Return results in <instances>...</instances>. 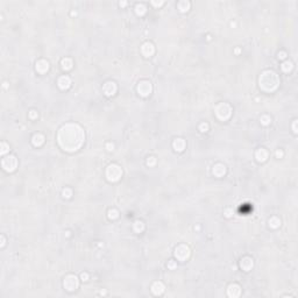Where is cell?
I'll use <instances>...</instances> for the list:
<instances>
[{"label":"cell","mask_w":298,"mask_h":298,"mask_svg":"<svg viewBox=\"0 0 298 298\" xmlns=\"http://www.w3.org/2000/svg\"><path fill=\"white\" fill-rule=\"evenodd\" d=\"M84 140V134L79 126L68 123L59 129L58 141L59 145L65 150H76L81 146Z\"/></svg>","instance_id":"obj_1"},{"label":"cell","mask_w":298,"mask_h":298,"mask_svg":"<svg viewBox=\"0 0 298 298\" xmlns=\"http://www.w3.org/2000/svg\"><path fill=\"white\" fill-rule=\"evenodd\" d=\"M278 84V78L275 72L272 71H266L260 77V85L264 90H274Z\"/></svg>","instance_id":"obj_2"},{"label":"cell","mask_w":298,"mask_h":298,"mask_svg":"<svg viewBox=\"0 0 298 298\" xmlns=\"http://www.w3.org/2000/svg\"><path fill=\"white\" fill-rule=\"evenodd\" d=\"M121 174H122L121 168L119 165H117V164L109 165V168H107V170H106V175H107L109 181H118L121 177Z\"/></svg>","instance_id":"obj_3"},{"label":"cell","mask_w":298,"mask_h":298,"mask_svg":"<svg viewBox=\"0 0 298 298\" xmlns=\"http://www.w3.org/2000/svg\"><path fill=\"white\" fill-rule=\"evenodd\" d=\"M1 164H2V168H4L6 171H12V170L15 169L18 162H16V159H15L14 156L10 155V156H6L5 159H2Z\"/></svg>","instance_id":"obj_4"},{"label":"cell","mask_w":298,"mask_h":298,"mask_svg":"<svg viewBox=\"0 0 298 298\" xmlns=\"http://www.w3.org/2000/svg\"><path fill=\"white\" fill-rule=\"evenodd\" d=\"M217 115L220 119H227L230 115V107L228 104H220L217 107Z\"/></svg>","instance_id":"obj_5"},{"label":"cell","mask_w":298,"mask_h":298,"mask_svg":"<svg viewBox=\"0 0 298 298\" xmlns=\"http://www.w3.org/2000/svg\"><path fill=\"white\" fill-rule=\"evenodd\" d=\"M175 254H176L177 258H179V260H185V258L189 256L190 250L185 244H181V246H178L176 248V253H175Z\"/></svg>","instance_id":"obj_6"},{"label":"cell","mask_w":298,"mask_h":298,"mask_svg":"<svg viewBox=\"0 0 298 298\" xmlns=\"http://www.w3.org/2000/svg\"><path fill=\"white\" fill-rule=\"evenodd\" d=\"M64 286L68 290H75L78 286V280L76 276H68L64 281Z\"/></svg>","instance_id":"obj_7"},{"label":"cell","mask_w":298,"mask_h":298,"mask_svg":"<svg viewBox=\"0 0 298 298\" xmlns=\"http://www.w3.org/2000/svg\"><path fill=\"white\" fill-rule=\"evenodd\" d=\"M137 90L142 95H147L151 91V86H150V84L148 81H141L139 84V86H137Z\"/></svg>","instance_id":"obj_8"},{"label":"cell","mask_w":298,"mask_h":298,"mask_svg":"<svg viewBox=\"0 0 298 298\" xmlns=\"http://www.w3.org/2000/svg\"><path fill=\"white\" fill-rule=\"evenodd\" d=\"M115 90H117V86H115V84L112 83V81H109V83H106V84L104 85V92H105L107 95H112L114 92H115Z\"/></svg>","instance_id":"obj_9"},{"label":"cell","mask_w":298,"mask_h":298,"mask_svg":"<svg viewBox=\"0 0 298 298\" xmlns=\"http://www.w3.org/2000/svg\"><path fill=\"white\" fill-rule=\"evenodd\" d=\"M141 50H142L143 55H146V56H150V55H153V53H154V47H153V44H151V43H145V44L142 46Z\"/></svg>","instance_id":"obj_10"},{"label":"cell","mask_w":298,"mask_h":298,"mask_svg":"<svg viewBox=\"0 0 298 298\" xmlns=\"http://www.w3.org/2000/svg\"><path fill=\"white\" fill-rule=\"evenodd\" d=\"M48 67H49V64H48V62L44 61V59H41V61H39V62L36 63V69H37V71H40V72L47 71V70H48Z\"/></svg>","instance_id":"obj_11"},{"label":"cell","mask_w":298,"mask_h":298,"mask_svg":"<svg viewBox=\"0 0 298 298\" xmlns=\"http://www.w3.org/2000/svg\"><path fill=\"white\" fill-rule=\"evenodd\" d=\"M241 267L244 268V270H249V269L253 267V261H252L249 258H244V260L241 261Z\"/></svg>","instance_id":"obj_12"},{"label":"cell","mask_w":298,"mask_h":298,"mask_svg":"<svg viewBox=\"0 0 298 298\" xmlns=\"http://www.w3.org/2000/svg\"><path fill=\"white\" fill-rule=\"evenodd\" d=\"M58 85H59V87H62V89L68 87L69 85H70V78H69V77H65V76L61 77V78L58 79Z\"/></svg>","instance_id":"obj_13"},{"label":"cell","mask_w":298,"mask_h":298,"mask_svg":"<svg viewBox=\"0 0 298 298\" xmlns=\"http://www.w3.org/2000/svg\"><path fill=\"white\" fill-rule=\"evenodd\" d=\"M184 146H185V143H184V141H183L182 139H176L175 142H174V147H175V149L178 150V151L183 150V149H184Z\"/></svg>","instance_id":"obj_14"},{"label":"cell","mask_w":298,"mask_h":298,"mask_svg":"<svg viewBox=\"0 0 298 298\" xmlns=\"http://www.w3.org/2000/svg\"><path fill=\"white\" fill-rule=\"evenodd\" d=\"M267 156H268V154L264 149H258V153H256V159L258 161H264L267 159Z\"/></svg>","instance_id":"obj_15"},{"label":"cell","mask_w":298,"mask_h":298,"mask_svg":"<svg viewBox=\"0 0 298 298\" xmlns=\"http://www.w3.org/2000/svg\"><path fill=\"white\" fill-rule=\"evenodd\" d=\"M153 291H154V294L155 295H161L163 292V285L162 283H159V282H156L155 284L153 285Z\"/></svg>","instance_id":"obj_16"},{"label":"cell","mask_w":298,"mask_h":298,"mask_svg":"<svg viewBox=\"0 0 298 298\" xmlns=\"http://www.w3.org/2000/svg\"><path fill=\"white\" fill-rule=\"evenodd\" d=\"M213 172H214L217 176H221V175H224V174H225V167H224V165H221V164H218V165L214 167Z\"/></svg>","instance_id":"obj_17"},{"label":"cell","mask_w":298,"mask_h":298,"mask_svg":"<svg viewBox=\"0 0 298 298\" xmlns=\"http://www.w3.org/2000/svg\"><path fill=\"white\" fill-rule=\"evenodd\" d=\"M43 136L41 135V134H36V135H34V137H33V143L35 145V146H40V145H42L43 143Z\"/></svg>","instance_id":"obj_18"},{"label":"cell","mask_w":298,"mask_h":298,"mask_svg":"<svg viewBox=\"0 0 298 298\" xmlns=\"http://www.w3.org/2000/svg\"><path fill=\"white\" fill-rule=\"evenodd\" d=\"M189 6H190V4L188 2V1H181V2L178 4L179 10H182V11H188Z\"/></svg>","instance_id":"obj_19"},{"label":"cell","mask_w":298,"mask_h":298,"mask_svg":"<svg viewBox=\"0 0 298 298\" xmlns=\"http://www.w3.org/2000/svg\"><path fill=\"white\" fill-rule=\"evenodd\" d=\"M135 10H136V13L137 14H143L145 12H146V6H145V5H142V4L136 5Z\"/></svg>","instance_id":"obj_20"},{"label":"cell","mask_w":298,"mask_h":298,"mask_svg":"<svg viewBox=\"0 0 298 298\" xmlns=\"http://www.w3.org/2000/svg\"><path fill=\"white\" fill-rule=\"evenodd\" d=\"M62 64H63V68L64 69H70L71 68V59H69V58H64L63 61H62Z\"/></svg>","instance_id":"obj_21"},{"label":"cell","mask_w":298,"mask_h":298,"mask_svg":"<svg viewBox=\"0 0 298 298\" xmlns=\"http://www.w3.org/2000/svg\"><path fill=\"white\" fill-rule=\"evenodd\" d=\"M134 228H135V230H137V232H141V230H143V224H142L141 221H136L135 224H134Z\"/></svg>","instance_id":"obj_22"},{"label":"cell","mask_w":298,"mask_h":298,"mask_svg":"<svg viewBox=\"0 0 298 298\" xmlns=\"http://www.w3.org/2000/svg\"><path fill=\"white\" fill-rule=\"evenodd\" d=\"M8 151V146L5 142H1V154H5Z\"/></svg>","instance_id":"obj_23"},{"label":"cell","mask_w":298,"mask_h":298,"mask_svg":"<svg viewBox=\"0 0 298 298\" xmlns=\"http://www.w3.org/2000/svg\"><path fill=\"white\" fill-rule=\"evenodd\" d=\"M269 222H270V225L272 227H276V226H278V224H280V221H278L276 218H272L271 220H269Z\"/></svg>","instance_id":"obj_24"},{"label":"cell","mask_w":298,"mask_h":298,"mask_svg":"<svg viewBox=\"0 0 298 298\" xmlns=\"http://www.w3.org/2000/svg\"><path fill=\"white\" fill-rule=\"evenodd\" d=\"M282 69H283L284 71H288V70H290V69H291V63H290V62H285V63H283V65H282Z\"/></svg>","instance_id":"obj_25"},{"label":"cell","mask_w":298,"mask_h":298,"mask_svg":"<svg viewBox=\"0 0 298 298\" xmlns=\"http://www.w3.org/2000/svg\"><path fill=\"white\" fill-rule=\"evenodd\" d=\"M117 216H118V214H117V212H115V211H113V218H115ZM109 217H112V211H109Z\"/></svg>","instance_id":"obj_26"},{"label":"cell","mask_w":298,"mask_h":298,"mask_svg":"<svg viewBox=\"0 0 298 298\" xmlns=\"http://www.w3.org/2000/svg\"><path fill=\"white\" fill-rule=\"evenodd\" d=\"M204 128H205V131H206V129H207V125H204L203 123V125H202V129H204Z\"/></svg>","instance_id":"obj_27"}]
</instances>
